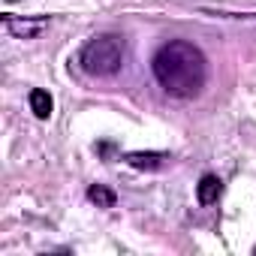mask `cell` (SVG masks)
<instances>
[{
	"label": "cell",
	"mask_w": 256,
	"mask_h": 256,
	"mask_svg": "<svg viewBox=\"0 0 256 256\" xmlns=\"http://www.w3.org/2000/svg\"><path fill=\"white\" fill-rule=\"evenodd\" d=\"M4 28H6L16 40H36V36L48 28V18H18V16H4Z\"/></svg>",
	"instance_id": "3"
},
{
	"label": "cell",
	"mask_w": 256,
	"mask_h": 256,
	"mask_svg": "<svg viewBox=\"0 0 256 256\" xmlns=\"http://www.w3.org/2000/svg\"><path fill=\"white\" fill-rule=\"evenodd\" d=\"M88 199H90L96 208H114L118 193H114L112 187H106V184H90V187H88Z\"/></svg>",
	"instance_id": "7"
},
{
	"label": "cell",
	"mask_w": 256,
	"mask_h": 256,
	"mask_svg": "<svg viewBox=\"0 0 256 256\" xmlns=\"http://www.w3.org/2000/svg\"><path fill=\"white\" fill-rule=\"evenodd\" d=\"M220 190H223V184H220L217 175H202L199 184H196V199H199L202 205H211V202H217Z\"/></svg>",
	"instance_id": "5"
},
{
	"label": "cell",
	"mask_w": 256,
	"mask_h": 256,
	"mask_svg": "<svg viewBox=\"0 0 256 256\" xmlns=\"http://www.w3.org/2000/svg\"><path fill=\"white\" fill-rule=\"evenodd\" d=\"M126 163H130L133 169H145V172H157V169H163L166 166V160H169V154H163V151H130L124 157Z\"/></svg>",
	"instance_id": "4"
},
{
	"label": "cell",
	"mask_w": 256,
	"mask_h": 256,
	"mask_svg": "<svg viewBox=\"0 0 256 256\" xmlns=\"http://www.w3.org/2000/svg\"><path fill=\"white\" fill-rule=\"evenodd\" d=\"M28 100H30V112H34L40 120H48V118H52V108H54V102H52V94H48V90H42V88H34Z\"/></svg>",
	"instance_id": "6"
},
{
	"label": "cell",
	"mask_w": 256,
	"mask_h": 256,
	"mask_svg": "<svg viewBox=\"0 0 256 256\" xmlns=\"http://www.w3.org/2000/svg\"><path fill=\"white\" fill-rule=\"evenodd\" d=\"M6 4H16V0H6Z\"/></svg>",
	"instance_id": "8"
},
{
	"label": "cell",
	"mask_w": 256,
	"mask_h": 256,
	"mask_svg": "<svg viewBox=\"0 0 256 256\" xmlns=\"http://www.w3.org/2000/svg\"><path fill=\"white\" fill-rule=\"evenodd\" d=\"M78 64H82V70L90 78H112L124 66V40L118 34H100V36H94L82 48Z\"/></svg>",
	"instance_id": "2"
},
{
	"label": "cell",
	"mask_w": 256,
	"mask_h": 256,
	"mask_svg": "<svg viewBox=\"0 0 256 256\" xmlns=\"http://www.w3.org/2000/svg\"><path fill=\"white\" fill-rule=\"evenodd\" d=\"M151 70H154V78L160 82V88L178 100L196 96L208 82V58L202 54L199 46H193L187 40L163 42L151 60Z\"/></svg>",
	"instance_id": "1"
}]
</instances>
